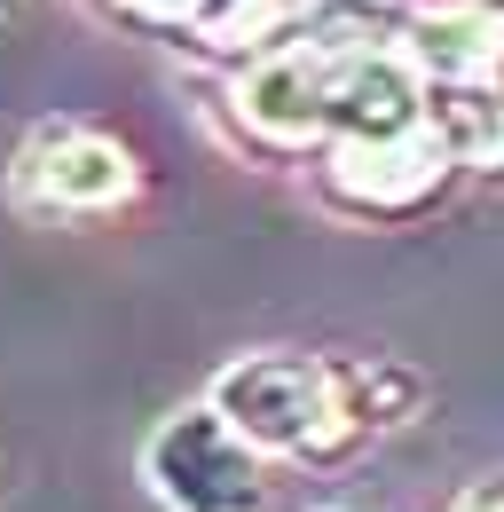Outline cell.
Returning a JSON list of instances; mask_svg holds the SVG:
<instances>
[{"label": "cell", "instance_id": "cell-6", "mask_svg": "<svg viewBox=\"0 0 504 512\" xmlns=\"http://www.w3.org/2000/svg\"><path fill=\"white\" fill-rule=\"evenodd\" d=\"M126 16H150V24H166V16H197L205 0H119Z\"/></svg>", "mask_w": 504, "mask_h": 512}, {"label": "cell", "instance_id": "cell-7", "mask_svg": "<svg viewBox=\"0 0 504 512\" xmlns=\"http://www.w3.org/2000/svg\"><path fill=\"white\" fill-rule=\"evenodd\" d=\"M457 512H504V481H481V489H473Z\"/></svg>", "mask_w": 504, "mask_h": 512}, {"label": "cell", "instance_id": "cell-2", "mask_svg": "<svg viewBox=\"0 0 504 512\" xmlns=\"http://www.w3.org/2000/svg\"><path fill=\"white\" fill-rule=\"evenodd\" d=\"M142 190V166L119 134L103 127H79V119H48V127L24 134L16 166H8V197L24 213H119L126 197Z\"/></svg>", "mask_w": 504, "mask_h": 512}, {"label": "cell", "instance_id": "cell-1", "mask_svg": "<svg viewBox=\"0 0 504 512\" xmlns=\"http://www.w3.org/2000/svg\"><path fill=\"white\" fill-rule=\"evenodd\" d=\"M142 481L166 512H252L260 505V449L213 410H174L150 442H142Z\"/></svg>", "mask_w": 504, "mask_h": 512}, {"label": "cell", "instance_id": "cell-8", "mask_svg": "<svg viewBox=\"0 0 504 512\" xmlns=\"http://www.w3.org/2000/svg\"><path fill=\"white\" fill-rule=\"evenodd\" d=\"M16 8H24V0H0V16H16Z\"/></svg>", "mask_w": 504, "mask_h": 512}, {"label": "cell", "instance_id": "cell-5", "mask_svg": "<svg viewBox=\"0 0 504 512\" xmlns=\"http://www.w3.org/2000/svg\"><path fill=\"white\" fill-rule=\"evenodd\" d=\"M441 174V150L410 142V134H386V142H355L339 158V182L363 197V205H410Z\"/></svg>", "mask_w": 504, "mask_h": 512}, {"label": "cell", "instance_id": "cell-3", "mask_svg": "<svg viewBox=\"0 0 504 512\" xmlns=\"http://www.w3.org/2000/svg\"><path fill=\"white\" fill-rule=\"evenodd\" d=\"M213 410L245 434L252 449H276V457H300V449H323L331 426L347 418L339 402V379L315 371L300 355H245L213 379Z\"/></svg>", "mask_w": 504, "mask_h": 512}, {"label": "cell", "instance_id": "cell-4", "mask_svg": "<svg viewBox=\"0 0 504 512\" xmlns=\"http://www.w3.org/2000/svg\"><path fill=\"white\" fill-rule=\"evenodd\" d=\"M331 103H339V79L323 56H276V64H260L245 79V119L260 134H308L331 119Z\"/></svg>", "mask_w": 504, "mask_h": 512}]
</instances>
